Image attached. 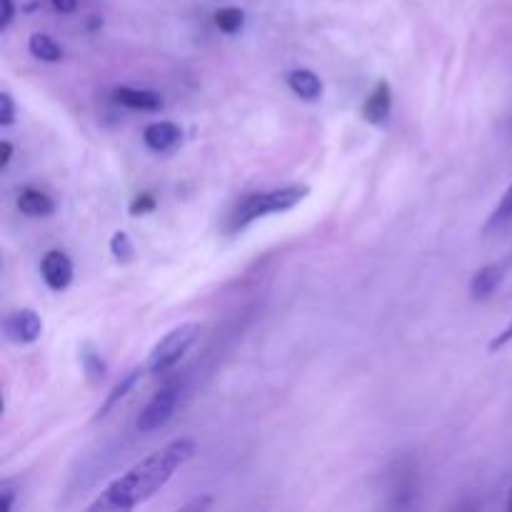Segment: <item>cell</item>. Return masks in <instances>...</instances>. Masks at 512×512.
Instances as JSON below:
<instances>
[{
	"mask_svg": "<svg viewBox=\"0 0 512 512\" xmlns=\"http://www.w3.org/2000/svg\"><path fill=\"white\" fill-rule=\"evenodd\" d=\"M180 400V388L178 385H165L158 393L150 398V403L140 410L138 420H135V428L140 433H153V430L163 428L170 418H173L175 408H178Z\"/></svg>",
	"mask_w": 512,
	"mask_h": 512,
	"instance_id": "277c9868",
	"label": "cell"
},
{
	"mask_svg": "<svg viewBox=\"0 0 512 512\" xmlns=\"http://www.w3.org/2000/svg\"><path fill=\"white\" fill-rule=\"evenodd\" d=\"M180 138H183V130H180L175 123H170V120H160V123L148 125V128L143 130L145 145H148L153 153H165V150H173L175 145L180 143Z\"/></svg>",
	"mask_w": 512,
	"mask_h": 512,
	"instance_id": "8fae6325",
	"label": "cell"
},
{
	"mask_svg": "<svg viewBox=\"0 0 512 512\" xmlns=\"http://www.w3.org/2000/svg\"><path fill=\"white\" fill-rule=\"evenodd\" d=\"M110 253H113L115 260H120V263H128V260H133V243H130L128 233H123V230H118V233L110 238Z\"/></svg>",
	"mask_w": 512,
	"mask_h": 512,
	"instance_id": "ac0fdd59",
	"label": "cell"
},
{
	"mask_svg": "<svg viewBox=\"0 0 512 512\" xmlns=\"http://www.w3.org/2000/svg\"><path fill=\"white\" fill-rule=\"evenodd\" d=\"M508 220H512V185L508 188V193L503 195V200H500L498 203V208L493 210V215H490V220H488V225H485V230H493V228H498V225H505L508 223Z\"/></svg>",
	"mask_w": 512,
	"mask_h": 512,
	"instance_id": "e0dca14e",
	"label": "cell"
},
{
	"mask_svg": "<svg viewBox=\"0 0 512 512\" xmlns=\"http://www.w3.org/2000/svg\"><path fill=\"white\" fill-rule=\"evenodd\" d=\"M510 268H512L510 258H505L503 263H490L485 265V268H480L478 273L473 275V280H470V295H473V300L490 298V295L498 290V285L503 283Z\"/></svg>",
	"mask_w": 512,
	"mask_h": 512,
	"instance_id": "52a82bcc",
	"label": "cell"
},
{
	"mask_svg": "<svg viewBox=\"0 0 512 512\" xmlns=\"http://www.w3.org/2000/svg\"><path fill=\"white\" fill-rule=\"evenodd\" d=\"M3 333L10 343L18 345H30L43 335V320L35 310L23 308L10 313L8 318L3 320Z\"/></svg>",
	"mask_w": 512,
	"mask_h": 512,
	"instance_id": "5b68a950",
	"label": "cell"
},
{
	"mask_svg": "<svg viewBox=\"0 0 512 512\" xmlns=\"http://www.w3.org/2000/svg\"><path fill=\"white\" fill-rule=\"evenodd\" d=\"M310 188L308 185H285L278 190H265V193H255L250 198L243 200V205L238 208L233 218V228H245L253 220L265 218V215L285 213V210H293L295 205L303 203L308 198Z\"/></svg>",
	"mask_w": 512,
	"mask_h": 512,
	"instance_id": "7a4b0ae2",
	"label": "cell"
},
{
	"mask_svg": "<svg viewBox=\"0 0 512 512\" xmlns=\"http://www.w3.org/2000/svg\"><path fill=\"white\" fill-rule=\"evenodd\" d=\"M195 443L188 438H178L168 443L165 448L155 450L148 458L140 460L138 465L120 475L118 480L108 485L93 503L88 505V512H125L138 508L148 498H153L160 488L170 483L175 473L193 458Z\"/></svg>",
	"mask_w": 512,
	"mask_h": 512,
	"instance_id": "6da1fadb",
	"label": "cell"
},
{
	"mask_svg": "<svg viewBox=\"0 0 512 512\" xmlns=\"http://www.w3.org/2000/svg\"><path fill=\"white\" fill-rule=\"evenodd\" d=\"M198 335H200L198 323H183L178 325V328H173L165 338H160L158 343H155L153 350H150L145 370H148L150 375L168 373V370L175 368V365L183 360V355L193 348Z\"/></svg>",
	"mask_w": 512,
	"mask_h": 512,
	"instance_id": "3957f363",
	"label": "cell"
},
{
	"mask_svg": "<svg viewBox=\"0 0 512 512\" xmlns=\"http://www.w3.org/2000/svg\"><path fill=\"white\" fill-rule=\"evenodd\" d=\"M390 108H393V88H390L388 80H378L375 88L370 90L368 100L363 103V120L370 125H380L388 120Z\"/></svg>",
	"mask_w": 512,
	"mask_h": 512,
	"instance_id": "ba28073f",
	"label": "cell"
},
{
	"mask_svg": "<svg viewBox=\"0 0 512 512\" xmlns=\"http://www.w3.org/2000/svg\"><path fill=\"white\" fill-rule=\"evenodd\" d=\"M508 258H510V260H512V253H510V255H508Z\"/></svg>",
	"mask_w": 512,
	"mask_h": 512,
	"instance_id": "4316f807",
	"label": "cell"
},
{
	"mask_svg": "<svg viewBox=\"0 0 512 512\" xmlns=\"http://www.w3.org/2000/svg\"><path fill=\"white\" fill-rule=\"evenodd\" d=\"M143 373H148V370H145V365H143V368H140V365H138V368H133V370H130L128 375H123V378H120V383L115 385L113 390H110V395H108V398H105V403L100 405L98 410H95L93 420H103L105 415H108L110 410H113L115 405H118L120 400H123L125 395H128L130 390L135 388V385H138V380L143 378Z\"/></svg>",
	"mask_w": 512,
	"mask_h": 512,
	"instance_id": "4fadbf2b",
	"label": "cell"
},
{
	"mask_svg": "<svg viewBox=\"0 0 512 512\" xmlns=\"http://www.w3.org/2000/svg\"><path fill=\"white\" fill-rule=\"evenodd\" d=\"M15 18V0H0V33L10 28Z\"/></svg>",
	"mask_w": 512,
	"mask_h": 512,
	"instance_id": "44dd1931",
	"label": "cell"
},
{
	"mask_svg": "<svg viewBox=\"0 0 512 512\" xmlns=\"http://www.w3.org/2000/svg\"><path fill=\"white\" fill-rule=\"evenodd\" d=\"M80 365H83L90 383H103L108 378V365H105V360L100 358V353L90 343L80 345Z\"/></svg>",
	"mask_w": 512,
	"mask_h": 512,
	"instance_id": "5bb4252c",
	"label": "cell"
},
{
	"mask_svg": "<svg viewBox=\"0 0 512 512\" xmlns=\"http://www.w3.org/2000/svg\"><path fill=\"white\" fill-rule=\"evenodd\" d=\"M215 25H218L223 33L235 35L238 30H243L245 13L240 8H220L218 13H215Z\"/></svg>",
	"mask_w": 512,
	"mask_h": 512,
	"instance_id": "2e32d148",
	"label": "cell"
},
{
	"mask_svg": "<svg viewBox=\"0 0 512 512\" xmlns=\"http://www.w3.org/2000/svg\"><path fill=\"white\" fill-rule=\"evenodd\" d=\"M50 5H53L58 13L70 15V13H75V8H78V0H50Z\"/></svg>",
	"mask_w": 512,
	"mask_h": 512,
	"instance_id": "603a6c76",
	"label": "cell"
},
{
	"mask_svg": "<svg viewBox=\"0 0 512 512\" xmlns=\"http://www.w3.org/2000/svg\"><path fill=\"white\" fill-rule=\"evenodd\" d=\"M155 205H158V200H155L153 193H140L138 198L130 203V215H135V218H138V215H148L153 213Z\"/></svg>",
	"mask_w": 512,
	"mask_h": 512,
	"instance_id": "d6986e66",
	"label": "cell"
},
{
	"mask_svg": "<svg viewBox=\"0 0 512 512\" xmlns=\"http://www.w3.org/2000/svg\"><path fill=\"white\" fill-rule=\"evenodd\" d=\"M508 510L512 512V490H510V500H508Z\"/></svg>",
	"mask_w": 512,
	"mask_h": 512,
	"instance_id": "484cf974",
	"label": "cell"
},
{
	"mask_svg": "<svg viewBox=\"0 0 512 512\" xmlns=\"http://www.w3.org/2000/svg\"><path fill=\"white\" fill-rule=\"evenodd\" d=\"M288 88L293 90L298 98L318 100L320 95H323V80H320L313 70L298 68L288 73Z\"/></svg>",
	"mask_w": 512,
	"mask_h": 512,
	"instance_id": "7c38bea8",
	"label": "cell"
},
{
	"mask_svg": "<svg viewBox=\"0 0 512 512\" xmlns=\"http://www.w3.org/2000/svg\"><path fill=\"white\" fill-rule=\"evenodd\" d=\"M40 275L50 290L63 293L73 283V260L63 250H48L45 258L40 260Z\"/></svg>",
	"mask_w": 512,
	"mask_h": 512,
	"instance_id": "8992f818",
	"label": "cell"
},
{
	"mask_svg": "<svg viewBox=\"0 0 512 512\" xmlns=\"http://www.w3.org/2000/svg\"><path fill=\"white\" fill-rule=\"evenodd\" d=\"M0 500H3V508L5 510L13 508L15 493H13V488H10V483H0Z\"/></svg>",
	"mask_w": 512,
	"mask_h": 512,
	"instance_id": "cb8c5ba5",
	"label": "cell"
},
{
	"mask_svg": "<svg viewBox=\"0 0 512 512\" xmlns=\"http://www.w3.org/2000/svg\"><path fill=\"white\" fill-rule=\"evenodd\" d=\"M508 343H512V323L503 330V333H498L493 340H490V353H498V350L505 348Z\"/></svg>",
	"mask_w": 512,
	"mask_h": 512,
	"instance_id": "7402d4cb",
	"label": "cell"
},
{
	"mask_svg": "<svg viewBox=\"0 0 512 512\" xmlns=\"http://www.w3.org/2000/svg\"><path fill=\"white\" fill-rule=\"evenodd\" d=\"M113 100L123 108L130 110H160L163 108V95L155 93L148 88H128V85H120L113 90Z\"/></svg>",
	"mask_w": 512,
	"mask_h": 512,
	"instance_id": "9c48e42d",
	"label": "cell"
},
{
	"mask_svg": "<svg viewBox=\"0 0 512 512\" xmlns=\"http://www.w3.org/2000/svg\"><path fill=\"white\" fill-rule=\"evenodd\" d=\"M0 150H3V155H0V170H5L8 168L10 158H13V143L3 140V143H0Z\"/></svg>",
	"mask_w": 512,
	"mask_h": 512,
	"instance_id": "d4e9b609",
	"label": "cell"
},
{
	"mask_svg": "<svg viewBox=\"0 0 512 512\" xmlns=\"http://www.w3.org/2000/svg\"><path fill=\"white\" fill-rule=\"evenodd\" d=\"M18 210L28 218H48L55 213V200L35 185H25L18 190Z\"/></svg>",
	"mask_w": 512,
	"mask_h": 512,
	"instance_id": "30bf717a",
	"label": "cell"
},
{
	"mask_svg": "<svg viewBox=\"0 0 512 512\" xmlns=\"http://www.w3.org/2000/svg\"><path fill=\"white\" fill-rule=\"evenodd\" d=\"M13 123H15V103L13 98H10L8 90H3V93H0V125L8 128V125Z\"/></svg>",
	"mask_w": 512,
	"mask_h": 512,
	"instance_id": "ffe728a7",
	"label": "cell"
},
{
	"mask_svg": "<svg viewBox=\"0 0 512 512\" xmlns=\"http://www.w3.org/2000/svg\"><path fill=\"white\" fill-rule=\"evenodd\" d=\"M28 50L43 63H60L63 60V48L55 43L50 35L45 33H33L28 40Z\"/></svg>",
	"mask_w": 512,
	"mask_h": 512,
	"instance_id": "9a60e30c",
	"label": "cell"
}]
</instances>
